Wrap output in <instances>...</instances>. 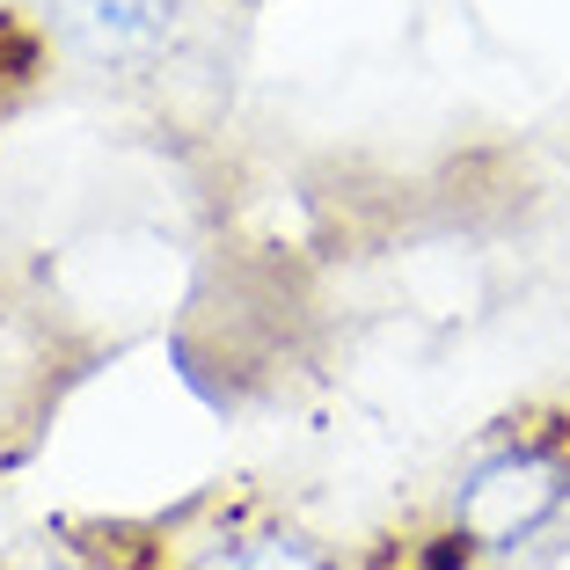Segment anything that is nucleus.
<instances>
[{"label":"nucleus","mask_w":570,"mask_h":570,"mask_svg":"<svg viewBox=\"0 0 570 570\" xmlns=\"http://www.w3.org/2000/svg\"><path fill=\"white\" fill-rule=\"evenodd\" d=\"M563 512H570V424H527V432L498 439L483 461L461 469L446 498V520L483 556L534 549Z\"/></svg>","instance_id":"obj_1"},{"label":"nucleus","mask_w":570,"mask_h":570,"mask_svg":"<svg viewBox=\"0 0 570 570\" xmlns=\"http://www.w3.org/2000/svg\"><path fill=\"white\" fill-rule=\"evenodd\" d=\"M51 22L88 59H147L176 37L184 0H51Z\"/></svg>","instance_id":"obj_2"},{"label":"nucleus","mask_w":570,"mask_h":570,"mask_svg":"<svg viewBox=\"0 0 570 570\" xmlns=\"http://www.w3.org/2000/svg\"><path fill=\"white\" fill-rule=\"evenodd\" d=\"M198 570H336V556L307 527L256 520V527H227V534L205 541Z\"/></svg>","instance_id":"obj_3"},{"label":"nucleus","mask_w":570,"mask_h":570,"mask_svg":"<svg viewBox=\"0 0 570 570\" xmlns=\"http://www.w3.org/2000/svg\"><path fill=\"white\" fill-rule=\"evenodd\" d=\"M483 563V549H475L461 527H432V534H410V549H403V570H475Z\"/></svg>","instance_id":"obj_4"},{"label":"nucleus","mask_w":570,"mask_h":570,"mask_svg":"<svg viewBox=\"0 0 570 570\" xmlns=\"http://www.w3.org/2000/svg\"><path fill=\"white\" fill-rule=\"evenodd\" d=\"M168 358H176V381H184L205 410H235V387L213 381V358H205L198 344H190V336H168Z\"/></svg>","instance_id":"obj_5"},{"label":"nucleus","mask_w":570,"mask_h":570,"mask_svg":"<svg viewBox=\"0 0 570 570\" xmlns=\"http://www.w3.org/2000/svg\"><path fill=\"white\" fill-rule=\"evenodd\" d=\"M37 67H45V37H37L30 22H16V16H0V81L16 88V81H30Z\"/></svg>","instance_id":"obj_6"}]
</instances>
